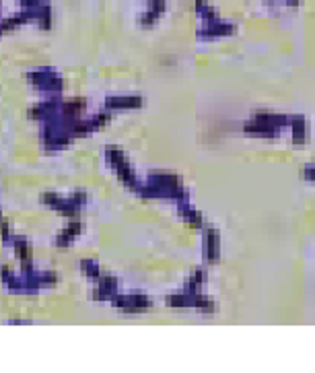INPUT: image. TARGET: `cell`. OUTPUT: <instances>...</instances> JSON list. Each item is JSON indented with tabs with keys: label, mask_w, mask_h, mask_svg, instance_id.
I'll return each mask as SVG.
<instances>
[{
	"label": "cell",
	"mask_w": 315,
	"mask_h": 373,
	"mask_svg": "<svg viewBox=\"0 0 315 373\" xmlns=\"http://www.w3.org/2000/svg\"><path fill=\"white\" fill-rule=\"evenodd\" d=\"M305 178H307V180H312V182H315V167L314 165H309V167L305 169Z\"/></svg>",
	"instance_id": "obj_1"
}]
</instances>
